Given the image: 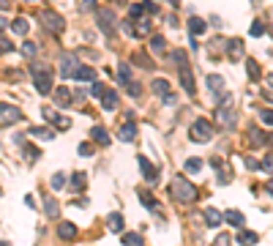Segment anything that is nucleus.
Instances as JSON below:
<instances>
[{
    "instance_id": "a211bd4d",
    "label": "nucleus",
    "mask_w": 273,
    "mask_h": 246,
    "mask_svg": "<svg viewBox=\"0 0 273 246\" xmlns=\"http://www.w3.org/2000/svg\"><path fill=\"white\" fill-rule=\"evenodd\" d=\"M202 219H205V225H208V227H218V225H221V213H218L216 208H205Z\"/></svg>"
},
{
    "instance_id": "4be33fe9",
    "label": "nucleus",
    "mask_w": 273,
    "mask_h": 246,
    "mask_svg": "<svg viewBox=\"0 0 273 246\" xmlns=\"http://www.w3.org/2000/svg\"><path fill=\"white\" fill-rule=\"evenodd\" d=\"M189 30H191V36H199V33L208 30V22L199 20V17H191V20H189Z\"/></svg>"
},
{
    "instance_id": "c756f323",
    "label": "nucleus",
    "mask_w": 273,
    "mask_h": 246,
    "mask_svg": "<svg viewBox=\"0 0 273 246\" xmlns=\"http://www.w3.org/2000/svg\"><path fill=\"white\" fill-rule=\"evenodd\" d=\"M246 71H249V77H252V80H259V77H262L257 61H246Z\"/></svg>"
},
{
    "instance_id": "bb28decb",
    "label": "nucleus",
    "mask_w": 273,
    "mask_h": 246,
    "mask_svg": "<svg viewBox=\"0 0 273 246\" xmlns=\"http://www.w3.org/2000/svg\"><path fill=\"white\" fill-rule=\"evenodd\" d=\"M120 241H123L126 246H145V244H142V238H139L136 232H123V235H120Z\"/></svg>"
},
{
    "instance_id": "4468645a",
    "label": "nucleus",
    "mask_w": 273,
    "mask_h": 246,
    "mask_svg": "<svg viewBox=\"0 0 273 246\" xmlns=\"http://www.w3.org/2000/svg\"><path fill=\"white\" fill-rule=\"evenodd\" d=\"M71 99H74V96H71V90H68L66 85H60V88L55 90V104H58V107H68Z\"/></svg>"
},
{
    "instance_id": "79ce46f5",
    "label": "nucleus",
    "mask_w": 273,
    "mask_h": 246,
    "mask_svg": "<svg viewBox=\"0 0 273 246\" xmlns=\"http://www.w3.org/2000/svg\"><path fill=\"white\" fill-rule=\"evenodd\" d=\"M213 246H232V235H218V238L213 241Z\"/></svg>"
},
{
    "instance_id": "e433bc0d",
    "label": "nucleus",
    "mask_w": 273,
    "mask_h": 246,
    "mask_svg": "<svg viewBox=\"0 0 273 246\" xmlns=\"http://www.w3.org/2000/svg\"><path fill=\"white\" fill-rule=\"evenodd\" d=\"M142 14H148V11H145V6H142V3H134V6H131V20H136V22H139V17H142Z\"/></svg>"
},
{
    "instance_id": "6ab92c4d",
    "label": "nucleus",
    "mask_w": 273,
    "mask_h": 246,
    "mask_svg": "<svg viewBox=\"0 0 273 246\" xmlns=\"http://www.w3.org/2000/svg\"><path fill=\"white\" fill-rule=\"evenodd\" d=\"M101 107L107 109V112H112V109L117 107V93H115V90H104V96H101Z\"/></svg>"
},
{
    "instance_id": "864d4df0",
    "label": "nucleus",
    "mask_w": 273,
    "mask_h": 246,
    "mask_svg": "<svg viewBox=\"0 0 273 246\" xmlns=\"http://www.w3.org/2000/svg\"><path fill=\"white\" fill-rule=\"evenodd\" d=\"M0 49H3V52H8V49H11V41H8V39H3V44H0Z\"/></svg>"
},
{
    "instance_id": "f3484780",
    "label": "nucleus",
    "mask_w": 273,
    "mask_h": 246,
    "mask_svg": "<svg viewBox=\"0 0 273 246\" xmlns=\"http://www.w3.org/2000/svg\"><path fill=\"white\" fill-rule=\"evenodd\" d=\"M74 80L77 82H96V71L90 66H79L74 71Z\"/></svg>"
},
{
    "instance_id": "f03ea898",
    "label": "nucleus",
    "mask_w": 273,
    "mask_h": 246,
    "mask_svg": "<svg viewBox=\"0 0 273 246\" xmlns=\"http://www.w3.org/2000/svg\"><path fill=\"white\" fill-rule=\"evenodd\" d=\"M170 194L177 200V203H194V200H197V189H194V186H191L183 175H175V178H172Z\"/></svg>"
},
{
    "instance_id": "2f4dec72",
    "label": "nucleus",
    "mask_w": 273,
    "mask_h": 246,
    "mask_svg": "<svg viewBox=\"0 0 273 246\" xmlns=\"http://www.w3.org/2000/svg\"><path fill=\"white\" fill-rule=\"evenodd\" d=\"M238 241H240V244H246V246H249V244L254 246L259 238H257V232H246V230H243V232H240V235H238Z\"/></svg>"
},
{
    "instance_id": "ea45409f",
    "label": "nucleus",
    "mask_w": 273,
    "mask_h": 246,
    "mask_svg": "<svg viewBox=\"0 0 273 246\" xmlns=\"http://www.w3.org/2000/svg\"><path fill=\"white\" fill-rule=\"evenodd\" d=\"M199 167H202V162H199V159H186V170H189V172H197Z\"/></svg>"
},
{
    "instance_id": "72a5a7b5",
    "label": "nucleus",
    "mask_w": 273,
    "mask_h": 246,
    "mask_svg": "<svg viewBox=\"0 0 273 246\" xmlns=\"http://www.w3.org/2000/svg\"><path fill=\"white\" fill-rule=\"evenodd\" d=\"M131 22H134V20H131ZM145 33H150V22H142V20H139V22L134 25V36H145Z\"/></svg>"
},
{
    "instance_id": "58836bf2",
    "label": "nucleus",
    "mask_w": 273,
    "mask_h": 246,
    "mask_svg": "<svg viewBox=\"0 0 273 246\" xmlns=\"http://www.w3.org/2000/svg\"><path fill=\"white\" fill-rule=\"evenodd\" d=\"M71 186H74V189H82V186H85V175H82V172H74V175H71Z\"/></svg>"
},
{
    "instance_id": "37998d69",
    "label": "nucleus",
    "mask_w": 273,
    "mask_h": 246,
    "mask_svg": "<svg viewBox=\"0 0 273 246\" xmlns=\"http://www.w3.org/2000/svg\"><path fill=\"white\" fill-rule=\"evenodd\" d=\"M129 93L134 96V99H139V96H142V85H139V82H131V85H129Z\"/></svg>"
},
{
    "instance_id": "09e8293b",
    "label": "nucleus",
    "mask_w": 273,
    "mask_h": 246,
    "mask_svg": "<svg viewBox=\"0 0 273 246\" xmlns=\"http://www.w3.org/2000/svg\"><path fill=\"white\" fill-rule=\"evenodd\" d=\"M246 167H249V170H262V164H259L257 159H252V156L246 159Z\"/></svg>"
},
{
    "instance_id": "c9c22d12",
    "label": "nucleus",
    "mask_w": 273,
    "mask_h": 246,
    "mask_svg": "<svg viewBox=\"0 0 273 246\" xmlns=\"http://www.w3.org/2000/svg\"><path fill=\"white\" fill-rule=\"evenodd\" d=\"M63 184H66V178H63L60 172H55V175L49 178V186H52V189H63Z\"/></svg>"
},
{
    "instance_id": "9d476101",
    "label": "nucleus",
    "mask_w": 273,
    "mask_h": 246,
    "mask_svg": "<svg viewBox=\"0 0 273 246\" xmlns=\"http://www.w3.org/2000/svg\"><path fill=\"white\" fill-rule=\"evenodd\" d=\"M136 162H139V170H142L145 181H150V184H156V181H158V170H156V167H153V164H150L148 159L142 156V153L136 156Z\"/></svg>"
},
{
    "instance_id": "9b49d317",
    "label": "nucleus",
    "mask_w": 273,
    "mask_h": 246,
    "mask_svg": "<svg viewBox=\"0 0 273 246\" xmlns=\"http://www.w3.org/2000/svg\"><path fill=\"white\" fill-rule=\"evenodd\" d=\"M41 112H44V118H47L49 123H55V126H60V129H71V121L63 115H58L52 107H41Z\"/></svg>"
},
{
    "instance_id": "de8ad7c7",
    "label": "nucleus",
    "mask_w": 273,
    "mask_h": 246,
    "mask_svg": "<svg viewBox=\"0 0 273 246\" xmlns=\"http://www.w3.org/2000/svg\"><path fill=\"white\" fill-rule=\"evenodd\" d=\"M79 153H82V156H93V145H90V143H82L79 145Z\"/></svg>"
},
{
    "instance_id": "a18cd8bd",
    "label": "nucleus",
    "mask_w": 273,
    "mask_h": 246,
    "mask_svg": "<svg viewBox=\"0 0 273 246\" xmlns=\"http://www.w3.org/2000/svg\"><path fill=\"white\" fill-rule=\"evenodd\" d=\"M262 170H265V172H273V153H268V156L262 159Z\"/></svg>"
},
{
    "instance_id": "5701e85b",
    "label": "nucleus",
    "mask_w": 273,
    "mask_h": 246,
    "mask_svg": "<svg viewBox=\"0 0 273 246\" xmlns=\"http://www.w3.org/2000/svg\"><path fill=\"white\" fill-rule=\"evenodd\" d=\"M123 225H126V222H123L120 213H109V216H107V227L112 232H123Z\"/></svg>"
},
{
    "instance_id": "a878e982",
    "label": "nucleus",
    "mask_w": 273,
    "mask_h": 246,
    "mask_svg": "<svg viewBox=\"0 0 273 246\" xmlns=\"http://www.w3.org/2000/svg\"><path fill=\"white\" fill-rule=\"evenodd\" d=\"M139 203H142L145 208H150V211H161V205L150 197V191H139Z\"/></svg>"
},
{
    "instance_id": "7ed1b4c3",
    "label": "nucleus",
    "mask_w": 273,
    "mask_h": 246,
    "mask_svg": "<svg viewBox=\"0 0 273 246\" xmlns=\"http://www.w3.org/2000/svg\"><path fill=\"white\" fill-rule=\"evenodd\" d=\"M213 134H216V129H213V123L208 118H197L189 129L191 143H208V140H213Z\"/></svg>"
},
{
    "instance_id": "dca6fc26",
    "label": "nucleus",
    "mask_w": 273,
    "mask_h": 246,
    "mask_svg": "<svg viewBox=\"0 0 273 246\" xmlns=\"http://www.w3.org/2000/svg\"><path fill=\"white\" fill-rule=\"evenodd\" d=\"M58 235H60L63 241L77 238V225H71V222H60V225H58Z\"/></svg>"
},
{
    "instance_id": "39448f33",
    "label": "nucleus",
    "mask_w": 273,
    "mask_h": 246,
    "mask_svg": "<svg viewBox=\"0 0 273 246\" xmlns=\"http://www.w3.org/2000/svg\"><path fill=\"white\" fill-rule=\"evenodd\" d=\"M96 20H98V27H101L107 36L115 33V11H112V8H98V11H96Z\"/></svg>"
},
{
    "instance_id": "412c9836",
    "label": "nucleus",
    "mask_w": 273,
    "mask_h": 246,
    "mask_svg": "<svg viewBox=\"0 0 273 246\" xmlns=\"http://www.w3.org/2000/svg\"><path fill=\"white\" fill-rule=\"evenodd\" d=\"M117 82H120V85H126V88H129L131 82V68H129V63H120V66H117Z\"/></svg>"
},
{
    "instance_id": "1a4fd4ad",
    "label": "nucleus",
    "mask_w": 273,
    "mask_h": 246,
    "mask_svg": "<svg viewBox=\"0 0 273 246\" xmlns=\"http://www.w3.org/2000/svg\"><path fill=\"white\" fill-rule=\"evenodd\" d=\"M74 63H79L74 52H63L60 55V74L63 77H74V71L79 68V66H74Z\"/></svg>"
},
{
    "instance_id": "c03bdc74",
    "label": "nucleus",
    "mask_w": 273,
    "mask_h": 246,
    "mask_svg": "<svg viewBox=\"0 0 273 246\" xmlns=\"http://www.w3.org/2000/svg\"><path fill=\"white\" fill-rule=\"evenodd\" d=\"M262 33H265V25H262V22H252V36H262Z\"/></svg>"
},
{
    "instance_id": "c85d7f7f",
    "label": "nucleus",
    "mask_w": 273,
    "mask_h": 246,
    "mask_svg": "<svg viewBox=\"0 0 273 246\" xmlns=\"http://www.w3.org/2000/svg\"><path fill=\"white\" fill-rule=\"evenodd\" d=\"M227 222H230V225H235V227H243V213L240 211H227Z\"/></svg>"
},
{
    "instance_id": "f8f14e48",
    "label": "nucleus",
    "mask_w": 273,
    "mask_h": 246,
    "mask_svg": "<svg viewBox=\"0 0 273 246\" xmlns=\"http://www.w3.org/2000/svg\"><path fill=\"white\" fill-rule=\"evenodd\" d=\"M227 55H230V61H240V58H243V41L230 39L227 41Z\"/></svg>"
},
{
    "instance_id": "473e14b6",
    "label": "nucleus",
    "mask_w": 273,
    "mask_h": 246,
    "mask_svg": "<svg viewBox=\"0 0 273 246\" xmlns=\"http://www.w3.org/2000/svg\"><path fill=\"white\" fill-rule=\"evenodd\" d=\"M22 150H25V159H27V162H36V159L41 156V150L36 148V145H25Z\"/></svg>"
},
{
    "instance_id": "20e7f679",
    "label": "nucleus",
    "mask_w": 273,
    "mask_h": 246,
    "mask_svg": "<svg viewBox=\"0 0 273 246\" xmlns=\"http://www.w3.org/2000/svg\"><path fill=\"white\" fill-rule=\"evenodd\" d=\"M216 123L221 126L224 131L235 129V123H238V115H235V109H232V102H221V107H216Z\"/></svg>"
},
{
    "instance_id": "5fc2aeb1",
    "label": "nucleus",
    "mask_w": 273,
    "mask_h": 246,
    "mask_svg": "<svg viewBox=\"0 0 273 246\" xmlns=\"http://www.w3.org/2000/svg\"><path fill=\"white\" fill-rule=\"evenodd\" d=\"M265 189H268V191H271V194H273V178H271V181H268V184H265Z\"/></svg>"
},
{
    "instance_id": "aec40b11",
    "label": "nucleus",
    "mask_w": 273,
    "mask_h": 246,
    "mask_svg": "<svg viewBox=\"0 0 273 246\" xmlns=\"http://www.w3.org/2000/svg\"><path fill=\"white\" fill-rule=\"evenodd\" d=\"M150 88H153V93H158L164 99V96H170V82L161 80V77H156V80L150 82Z\"/></svg>"
},
{
    "instance_id": "393cba45",
    "label": "nucleus",
    "mask_w": 273,
    "mask_h": 246,
    "mask_svg": "<svg viewBox=\"0 0 273 246\" xmlns=\"http://www.w3.org/2000/svg\"><path fill=\"white\" fill-rule=\"evenodd\" d=\"M90 137H93L96 143L109 145V134H107V131H104V126H93V129H90Z\"/></svg>"
},
{
    "instance_id": "8fccbe9b",
    "label": "nucleus",
    "mask_w": 273,
    "mask_h": 246,
    "mask_svg": "<svg viewBox=\"0 0 273 246\" xmlns=\"http://www.w3.org/2000/svg\"><path fill=\"white\" fill-rule=\"evenodd\" d=\"M142 6H145V11H148V14H156L158 11V6H156V3H150V0H145Z\"/></svg>"
},
{
    "instance_id": "49530a36",
    "label": "nucleus",
    "mask_w": 273,
    "mask_h": 246,
    "mask_svg": "<svg viewBox=\"0 0 273 246\" xmlns=\"http://www.w3.org/2000/svg\"><path fill=\"white\" fill-rule=\"evenodd\" d=\"M259 118H262L268 126H273V109H262V112H259Z\"/></svg>"
},
{
    "instance_id": "6e6552de",
    "label": "nucleus",
    "mask_w": 273,
    "mask_h": 246,
    "mask_svg": "<svg viewBox=\"0 0 273 246\" xmlns=\"http://www.w3.org/2000/svg\"><path fill=\"white\" fill-rule=\"evenodd\" d=\"M208 88H211V93L216 96L218 102H227V99H230V96L224 93V77L211 74V77H208Z\"/></svg>"
},
{
    "instance_id": "7c9ffc66",
    "label": "nucleus",
    "mask_w": 273,
    "mask_h": 246,
    "mask_svg": "<svg viewBox=\"0 0 273 246\" xmlns=\"http://www.w3.org/2000/svg\"><path fill=\"white\" fill-rule=\"evenodd\" d=\"M150 49H153V52H164V49H167L164 36H153V39H150Z\"/></svg>"
},
{
    "instance_id": "f257e3e1",
    "label": "nucleus",
    "mask_w": 273,
    "mask_h": 246,
    "mask_svg": "<svg viewBox=\"0 0 273 246\" xmlns=\"http://www.w3.org/2000/svg\"><path fill=\"white\" fill-rule=\"evenodd\" d=\"M30 74H33V85L41 96H47L52 90V71H49L47 63H30Z\"/></svg>"
},
{
    "instance_id": "cd10ccee",
    "label": "nucleus",
    "mask_w": 273,
    "mask_h": 246,
    "mask_svg": "<svg viewBox=\"0 0 273 246\" xmlns=\"http://www.w3.org/2000/svg\"><path fill=\"white\" fill-rule=\"evenodd\" d=\"M27 27H30V25H27V20H25V17H20V20H14L11 30H14L17 36H25V33H27Z\"/></svg>"
},
{
    "instance_id": "f704fd0d",
    "label": "nucleus",
    "mask_w": 273,
    "mask_h": 246,
    "mask_svg": "<svg viewBox=\"0 0 273 246\" xmlns=\"http://www.w3.org/2000/svg\"><path fill=\"white\" fill-rule=\"evenodd\" d=\"M44 211H47V216H58V203H55L52 197H47V203H44Z\"/></svg>"
},
{
    "instance_id": "a19ab883",
    "label": "nucleus",
    "mask_w": 273,
    "mask_h": 246,
    "mask_svg": "<svg viewBox=\"0 0 273 246\" xmlns=\"http://www.w3.org/2000/svg\"><path fill=\"white\" fill-rule=\"evenodd\" d=\"M36 49H39V47H36L33 41H25V44H22V52H25L27 58H33V55H36Z\"/></svg>"
},
{
    "instance_id": "603ef678",
    "label": "nucleus",
    "mask_w": 273,
    "mask_h": 246,
    "mask_svg": "<svg viewBox=\"0 0 273 246\" xmlns=\"http://www.w3.org/2000/svg\"><path fill=\"white\" fill-rule=\"evenodd\" d=\"M96 6V0H82V11H90Z\"/></svg>"
},
{
    "instance_id": "2eb2a0df",
    "label": "nucleus",
    "mask_w": 273,
    "mask_h": 246,
    "mask_svg": "<svg viewBox=\"0 0 273 246\" xmlns=\"http://www.w3.org/2000/svg\"><path fill=\"white\" fill-rule=\"evenodd\" d=\"M134 137H136V126H134V123H123L120 129H117V140H120V143H131Z\"/></svg>"
},
{
    "instance_id": "b1692460",
    "label": "nucleus",
    "mask_w": 273,
    "mask_h": 246,
    "mask_svg": "<svg viewBox=\"0 0 273 246\" xmlns=\"http://www.w3.org/2000/svg\"><path fill=\"white\" fill-rule=\"evenodd\" d=\"M30 137H39V140H55V131L47 129V126H33V129H30Z\"/></svg>"
},
{
    "instance_id": "0eeeda50",
    "label": "nucleus",
    "mask_w": 273,
    "mask_h": 246,
    "mask_svg": "<svg viewBox=\"0 0 273 246\" xmlns=\"http://www.w3.org/2000/svg\"><path fill=\"white\" fill-rule=\"evenodd\" d=\"M20 118H22V112L17 107H11V104H3V107H0V126H3V129H8V126L17 123Z\"/></svg>"
},
{
    "instance_id": "3c124183",
    "label": "nucleus",
    "mask_w": 273,
    "mask_h": 246,
    "mask_svg": "<svg viewBox=\"0 0 273 246\" xmlns=\"http://www.w3.org/2000/svg\"><path fill=\"white\" fill-rule=\"evenodd\" d=\"M90 96H104V88L98 82H93V88H90Z\"/></svg>"
},
{
    "instance_id": "4c0bfd02",
    "label": "nucleus",
    "mask_w": 273,
    "mask_h": 246,
    "mask_svg": "<svg viewBox=\"0 0 273 246\" xmlns=\"http://www.w3.org/2000/svg\"><path fill=\"white\" fill-rule=\"evenodd\" d=\"M249 140H252V145H262V143H265V134H262V131H257V129H252Z\"/></svg>"
},
{
    "instance_id": "ddd939ff",
    "label": "nucleus",
    "mask_w": 273,
    "mask_h": 246,
    "mask_svg": "<svg viewBox=\"0 0 273 246\" xmlns=\"http://www.w3.org/2000/svg\"><path fill=\"white\" fill-rule=\"evenodd\" d=\"M180 82H183V88H186V93H189V96L197 93V88H194V77H191V68L189 66L180 68Z\"/></svg>"
},
{
    "instance_id": "423d86ee",
    "label": "nucleus",
    "mask_w": 273,
    "mask_h": 246,
    "mask_svg": "<svg viewBox=\"0 0 273 246\" xmlns=\"http://www.w3.org/2000/svg\"><path fill=\"white\" fill-rule=\"evenodd\" d=\"M41 22H44V27L47 30H52V33H63V27H66V22H63L60 14H55V11H41Z\"/></svg>"
}]
</instances>
